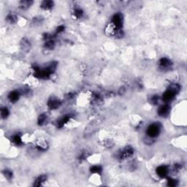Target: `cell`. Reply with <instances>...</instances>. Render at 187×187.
<instances>
[{
  "instance_id": "6",
  "label": "cell",
  "mask_w": 187,
  "mask_h": 187,
  "mask_svg": "<svg viewBox=\"0 0 187 187\" xmlns=\"http://www.w3.org/2000/svg\"><path fill=\"white\" fill-rule=\"evenodd\" d=\"M176 94L173 92V91H170V89H167L165 92H164L163 95H162V101L165 102L166 104H168L169 102H170L171 101L173 100V99L175 98Z\"/></svg>"
},
{
  "instance_id": "25",
  "label": "cell",
  "mask_w": 187,
  "mask_h": 187,
  "mask_svg": "<svg viewBox=\"0 0 187 187\" xmlns=\"http://www.w3.org/2000/svg\"><path fill=\"white\" fill-rule=\"evenodd\" d=\"M42 22V18L40 16L35 17V18H33V20H32V24H35V26L39 25V24H40Z\"/></svg>"
},
{
  "instance_id": "15",
  "label": "cell",
  "mask_w": 187,
  "mask_h": 187,
  "mask_svg": "<svg viewBox=\"0 0 187 187\" xmlns=\"http://www.w3.org/2000/svg\"><path fill=\"white\" fill-rule=\"evenodd\" d=\"M56 46V42L54 39L49 40L45 41V45H44V48L47 50H49V51H51V50L54 49Z\"/></svg>"
},
{
  "instance_id": "8",
  "label": "cell",
  "mask_w": 187,
  "mask_h": 187,
  "mask_svg": "<svg viewBox=\"0 0 187 187\" xmlns=\"http://www.w3.org/2000/svg\"><path fill=\"white\" fill-rule=\"evenodd\" d=\"M170 111V108L168 104H165V105H162L159 107L157 111V114L160 117H166L169 115Z\"/></svg>"
},
{
  "instance_id": "12",
  "label": "cell",
  "mask_w": 187,
  "mask_h": 187,
  "mask_svg": "<svg viewBox=\"0 0 187 187\" xmlns=\"http://www.w3.org/2000/svg\"><path fill=\"white\" fill-rule=\"evenodd\" d=\"M54 2L53 1H50V0H45L42 2L40 5V8L44 10H50L54 8Z\"/></svg>"
},
{
  "instance_id": "7",
  "label": "cell",
  "mask_w": 187,
  "mask_h": 187,
  "mask_svg": "<svg viewBox=\"0 0 187 187\" xmlns=\"http://www.w3.org/2000/svg\"><path fill=\"white\" fill-rule=\"evenodd\" d=\"M172 65V61L170 59H169L168 58H162L159 59V66L160 67V69L163 70H168L169 68H170V67Z\"/></svg>"
},
{
  "instance_id": "17",
  "label": "cell",
  "mask_w": 187,
  "mask_h": 187,
  "mask_svg": "<svg viewBox=\"0 0 187 187\" xmlns=\"http://www.w3.org/2000/svg\"><path fill=\"white\" fill-rule=\"evenodd\" d=\"M47 120H48V116H47L46 114L42 113L39 115L38 120V124L40 126H42L44 124L46 123Z\"/></svg>"
},
{
  "instance_id": "4",
  "label": "cell",
  "mask_w": 187,
  "mask_h": 187,
  "mask_svg": "<svg viewBox=\"0 0 187 187\" xmlns=\"http://www.w3.org/2000/svg\"><path fill=\"white\" fill-rule=\"evenodd\" d=\"M47 105L50 110H56L61 105V101L57 97H52L48 99Z\"/></svg>"
},
{
  "instance_id": "18",
  "label": "cell",
  "mask_w": 187,
  "mask_h": 187,
  "mask_svg": "<svg viewBox=\"0 0 187 187\" xmlns=\"http://www.w3.org/2000/svg\"><path fill=\"white\" fill-rule=\"evenodd\" d=\"M0 114L2 119H6L10 114V111L7 107H2L0 109Z\"/></svg>"
},
{
  "instance_id": "11",
  "label": "cell",
  "mask_w": 187,
  "mask_h": 187,
  "mask_svg": "<svg viewBox=\"0 0 187 187\" xmlns=\"http://www.w3.org/2000/svg\"><path fill=\"white\" fill-rule=\"evenodd\" d=\"M48 179V177L45 175H40L35 179L34 182V186H40L43 185L44 183H45Z\"/></svg>"
},
{
  "instance_id": "2",
  "label": "cell",
  "mask_w": 187,
  "mask_h": 187,
  "mask_svg": "<svg viewBox=\"0 0 187 187\" xmlns=\"http://www.w3.org/2000/svg\"><path fill=\"white\" fill-rule=\"evenodd\" d=\"M111 24L115 27L117 31H121L122 30L123 24H124V16L121 13H118L115 15H113Z\"/></svg>"
},
{
  "instance_id": "14",
  "label": "cell",
  "mask_w": 187,
  "mask_h": 187,
  "mask_svg": "<svg viewBox=\"0 0 187 187\" xmlns=\"http://www.w3.org/2000/svg\"><path fill=\"white\" fill-rule=\"evenodd\" d=\"M33 4L32 1H21L19 2V8L22 10H26L29 9L31 7V5Z\"/></svg>"
},
{
  "instance_id": "5",
  "label": "cell",
  "mask_w": 187,
  "mask_h": 187,
  "mask_svg": "<svg viewBox=\"0 0 187 187\" xmlns=\"http://www.w3.org/2000/svg\"><path fill=\"white\" fill-rule=\"evenodd\" d=\"M156 172L158 176L162 178H165L169 174L170 170L169 168L166 165H161V166H159L156 168Z\"/></svg>"
},
{
  "instance_id": "9",
  "label": "cell",
  "mask_w": 187,
  "mask_h": 187,
  "mask_svg": "<svg viewBox=\"0 0 187 187\" xmlns=\"http://www.w3.org/2000/svg\"><path fill=\"white\" fill-rule=\"evenodd\" d=\"M21 95V93L19 91L14 90V91H10V92L8 94V98L11 103H15V102H18V99H20Z\"/></svg>"
},
{
  "instance_id": "22",
  "label": "cell",
  "mask_w": 187,
  "mask_h": 187,
  "mask_svg": "<svg viewBox=\"0 0 187 187\" xmlns=\"http://www.w3.org/2000/svg\"><path fill=\"white\" fill-rule=\"evenodd\" d=\"M159 99H160V98L158 95H153L151 98V103L154 105H156L157 104H159Z\"/></svg>"
},
{
  "instance_id": "21",
  "label": "cell",
  "mask_w": 187,
  "mask_h": 187,
  "mask_svg": "<svg viewBox=\"0 0 187 187\" xmlns=\"http://www.w3.org/2000/svg\"><path fill=\"white\" fill-rule=\"evenodd\" d=\"M90 171L93 174H99L102 172V168L99 165H94L90 168Z\"/></svg>"
},
{
  "instance_id": "23",
  "label": "cell",
  "mask_w": 187,
  "mask_h": 187,
  "mask_svg": "<svg viewBox=\"0 0 187 187\" xmlns=\"http://www.w3.org/2000/svg\"><path fill=\"white\" fill-rule=\"evenodd\" d=\"M3 174L4 175H5V178H7V179L8 180H10L12 179L13 178V172L10 170H8V169H5V170L3 171Z\"/></svg>"
},
{
  "instance_id": "13",
  "label": "cell",
  "mask_w": 187,
  "mask_h": 187,
  "mask_svg": "<svg viewBox=\"0 0 187 187\" xmlns=\"http://www.w3.org/2000/svg\"><path fill=\"white\" fill-rule=\"evenodd\" d=\"M21 48L25 52H28L31 48V43L29 41V40L24 38L21 42Z\"/></svg>"
},
{
  "instance_id": "16",
  "label": "cell",
  "mask_w": 187,
  "mask_h": 187,
  "mask_svg": "<svg viewBox=\"0 0 187 187\" xmlns=\"http://www.w3.org/2000/svg\"><path fill=\"white\" fill-rule=\"evenodd\" d=\"M12 141L16 145H21L23 144V139L22 137L19 135V134H15L13 136Z\"/></svg>"
},
{
  "instance_id": "26",
  "label": "cell",
  "mask_w": 187,
  "mask_h": 187,
  "mask_svg": "<svg viewBox=\"0 0 187 187\" xmlns=\"http://www.w3.org/2000/svg\"><path fill=\"white\" fill-rule=\"evenodd\" d=\"M65 27L63 25L58 26L56 28V32H55L56 36V35H58V34H60V33H61V32H63L64 31H65Z\"/></svg>"
},
{
  "instance_id": "19",
  "label": "cell",
  "mask_w": 187,
  "mask_h": 187,
  "mask_svg": "<svg viewBox=\"0 0 187 187\" xmlns=\"http://www.w3.org/2000/svg\"><path fill=\"white\" fill-rule=\"evenodd\" d=\"M6 21L10 24H14L18 21V17L14 14H9L6 17Z\"/></svg>"
},
{
  "instance_id": "1",
  "label": "cell",
  "mask_w": 187,
  "mask_h": 187,
  "mask_svg": "<svg viewBox=\"0 0 187 187\" xmlns=\"http://www.w3.org/2000/svg\"><path fill=\"white\" fill-rule=\"evenodd\" d=\"M161 131V127L159 124L154 123L150 124L146 130L147 136L150 138H155L159 135Z\"/></svg>"
},
{
  "instance_id": "10",
  "label": "cell",
  "mask_w": 187,
  "mask_h": 187,
  "mask_svg": "<svg viewBox=\"0 0 187 187\" xmlns=\"http://www.w3.org/2000/svg\"><path fill=\"white\" fill-rule=\"evenodd\" d=\"M71 119V115L70 114H67V115H63V116L61 117V118H58V120L56 121V127L58 128H62L64 126H65V124H67Z\"/></svg>"
},
{
  "instance_id": "20",
  "label": "cell",
  "mask_w": 187,
  "mask_h": 187,
  "mask_svg": "<svg viewBox=\"0 0 187 187\" xmlns=\"http://www.w3.org/2000/svg\"><path fill=\"white\" fill-rule=\"evenodd\" d=\"M73 14L76 18H81L83 16L84 12L81 8H75L73 10Z\"/></svg>"
},
{
  "instance_id": "24",
  "label": "cell",
  "mask_w": 187,
  "mask_h": 187,
  "mask_svg": "<svg viewBox=\"0 0 187 187\" xmlns=\"http://www.w3.org/2000/svg\"><path fill=\"white\" fill-rule=\"evenodd\" d=\"M177 183H178V181H177V180L174 179V178H168V185L169 186H177Z\"/></svg>"
},
{
  "instance_id": "3",
  "label": "cell",
  "mask_w": 187,
  "mask_h": 187,
  "mask_svg": "<svg viewBox=\"0 0 187 187\" xmlns=\"http://www.w3.org/2000/svg\"><path fill=\"white\" fill-rule=\"evenodd\" d=\"M133 154H134L133 148H132L131 146H127L120 151L118 157H119V159H121V160H124V159H128L129 157L132 156L133 155Z\"/></svg>"
}]
</instances>
